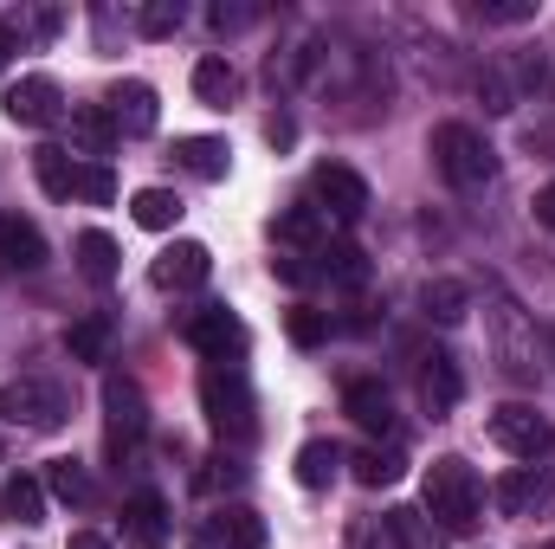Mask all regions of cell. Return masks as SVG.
<instances>
[{
	"label": "cell",
	"instance_id": "28",
	"mask_svg": "<svg viewBox=\"0 0 555 549\" xmlns=\"http://www.w3.org/2000/svg\"><path fill=\"white\" fill-rule=\"evenodd\" d=\"M117 259H124V253H117L111 233H98V227L78 233V272L91 278V284H111V278H117Z\"/></svg>",
	"mask_w": 555,
	"mask_h": 549
},
{
	"label": "cell",
	"instance_id": "46",
	"mask_svg": "<svg viewBox=\"0 0 555 549\" xmlns=\"http://www.w3.org/2000/svg\"><path fill=\"white\" fill-rule=\"evenodd\" d=\"M543 549H555V537H550V544H543Z\"/></svg>",
	"mask_w": 555,
	"mask_h": 549
},
{
	"label": "cell",
	"instance_id": "47",
	"mask_svg": "<svg viewBox=\"0 0 555 549\" xmlns=\"http://www.w3.org/2000/svg\"><path fill=\"white\" fill-rule=\"evenodd\" d=\"M550 349H555V336H550Z\"/></svg>",
	"mask_w": 555,
	"mask_h": 549
},
{
	"label": "cell",
	"instance_id": "33",
	"mask_svg": "<svg viewBox=\"0 0 555 549\" xmlns=\"http://www.w3.org/2000/svg\"><path fill=\"white\" fill-rule=\"evenodd\" d=\"M317 259H323V278H336V284H362V278H369L362 246H349V240H343V246H323Z\"/></svg>",
	"mask_w": 555,
	"mask_h": 549
},
{
	"label": "cell",
	"instance_id": "24",
	"mask_svg": "<svg viewBox=\"0 0 555 549\" xmlns=\"http://www.w3.org/2000/svg\"><path fill=\"white\" fill-rule=\"evenodd\" d=\"M194 98H201L207 111H227V104L240 98V72H233L227 59H201V65H194Z\"/></svg>",
	"mask_w": 555,
	"mask_h": 549
},
{
	"label": "cell",
	"instance_id": "2",
	"mask_svg": "<svg viewBox=\"0 0 555 549\" xmlns=\"http://www.w3.org/2000/svg\"><path fill=\"white\" fill-rule=\"evenodd\" d=\"M433 168H439L459 194H472V188H491L498 149L478 137L472 124H439V130H433Z\"/></svg>",
	"mask_w": 555,
	"mask_h": 549
},
{
	"label": "cell",
	"instance_id": "10",
	"mask_svg": "<svg viewBox=\"0 0 555 549\" xmlns=\"http://www.w3.org/2000/svg\"><path fill=\"white\" fill-rule=\"evenodd\" d=\"M7 117H13L20 130H46V124L65 117V91H59L46 72H33V78H20V85L7 91Z\"/></svg>",
	"mask_w": 555,
	"mask_h": 549
},
{
	"label": "cell",
	"instance_id": "4",
	"mask_svg": "<svg viewBox=\"0 0 555 549\" xmlns=\"http://www.w3.org/2000/svg\"><path fill=\"white\" fill-rule=\"evenodd\" d=\"M65 388L59 382H39V375H26V382H7L0 388V426H26V433H52V426H65Z\"/></svg>",
	"mask_w": 555,
	"mask_h": 549
},
{
	"label": "cell",
	"instance_id": "30",
	"mask_svg": "<svg viewBox=\"0 0 555 549\" xmlns=\"http://www.w3.org/2000/svg\"><path fill=\"white\" fill-rule=\"evenodd\" d=\"M336 465H343V452H336L330 439H304V446H297V485L323 491V485L336 478Z\"/></svg>",
	"mask_w": 555,
	"mask_h": 549
},
{
	"label": "cell",
	"instance_id": "18",
	"mask_svg": "<svg viewBox=\"0 0 555 549\" xmlns=\"http://www.w3.org/2000/svg\"><path fill=\"white\" fill-rule=\"evenodd\" d=\"M272 240L291 246V253H323V246H330V220H323L310 201H297V207H284L272 220Z\"/></svg>",
	"mask_w": 555,
	"mask_h": 549
},
{
	"label": "cell",
	"instance_id": "45",
	"mask_svg": "<svg viewBox=\"0 0 555 549\" xmlns=\"http://www.w3.org/2000/svg\"><path fill=\"white\" fill-rule=\"evenodd\" d=\"M65 549H111V544H104L98 531H78V537H72V544H65Z\"/></svg>",
	"mask_w": 555,
	"mask_h": 549
},
{
	"label": "cell",
	"instance_id": "15",
	"mask_svg": "<svg viewBox=\"0 0 555 549\" xmlns=\"http://www.w3.org/2000/svg\"><path fill=\"white\" fill-rule=\"evenodd\" d=\"M459 395H465V375H459V362L446 356V349H433V356H420V401L433 420H446V413L459 408Z\"/></svg>",
	"mask_w": 555,
	"mask_h": 549
},
{
	"label": "cell",
	"instance_id": "37",
	"mask_svg": "<svg viewBox=\"0 0 555 549\" xmlns=\"http://www.w3.org/2000/svg\"><path fill=\"white\" fill-rule=\"evenodd\" d=\"M323 336H330V317H323V310H310V304H297V310H291V343H304V349H310V343H323Z\"/></svg>",
	"mask_w": 555,
	"mask_h": 549
},
{
	"label": "cell",
	"instance_id": "9",
	"mask_svg": "<svg viewBox=\"0 0 555 549\" xmlns=\"http://www.w3.org/2000/svg\"><path fill=\"white\" fill-rule=\"evenodd\" d=\"M491 505L504 518H543V511H555V478H543L537 465H517L491 485Z\"/></svg>",
	"mask_w": 555,
	"mask_h": 549
},
{
	"label": "cell",
	"instance_id": "19",
	"mask_svg": "<svg viewBox=\"0 0 555 549\" xmlns=\"http://www.w3.org/2000/svg\"><path fill=\"white\" fill-rule=\"evenodd\" d=\"M124 537H130L137 549L168 544V505H162L155 491H137V498L124 505Z\"/></svg>",
	"mask_w": 555,
	"mask_h": 549
},
{
	"label": "cell",
	"instance_id": "40",
	"mask_svg": "<svg viewBox=\"0 0 555 549\" xmlns=\"http://www.w3.org/2000/svg\"><path fill=\"white\" fill-rule=\"evenodd\" d=\"M530 214H537V227H555V181H550V188H537Z\"/></svg>",
	"mask_w": 555,
	"mask_h": 549
},
{
	"label": "cell",
	"instance_id": "29",
	"mask_svg": "<svg viewBox=\"0 0 555 549\" xmlns=\"http://www.w3.org/2000/svg\"><path fill=\"white\" fill-rule=\"evenodd\" d=\"M130 220L149 227V233H168V227L181 220V201H175L168 188H137V194H130Z\"/></svg>",
	"mask_w": 555,
	"mask_h": 549
},
{
	"label": "cell",
	"instance_id": "16",
	"mask_svg": "<svg viewBox=\"0 0 555 549\" xmlns=\"http://www.w3.org/2000/svg\"><path fill=\"white\" fill-rule=\"evenodd\" d=\"M0 266L7 272H39L46 266V233L20 214H0Z\"/></svg>",
	"mask_w": 555,
	"mask_h": 549
},
{
	"label": "cell",
	"instance_id": "32",
	"mask_svg": "<svg viewBox=\"0 0 555 549\" xmlns=\"http://www.w3.org/2000/svg\"><path fill=\"white\" fill-rule=\"evenodd\" d=\"M401 472H408V459H401L395 446H388V452H382V446H369V452H356V478H362V485H395Z\"/></svg>",
	"mask_w": 555,
	"mask_h": 549
},
{
	"label": "cell",
	"instance_id": "23",
	"mask_svg": "<svg viewBox=\"0 0 555 549\" xmlns=\"http://www.w3.org/2000/svg\"><path fill=\"white\" fill-rule=\"evenodd\" d=\"M72 149L78 155H111L117 149V124H111L104 104H78L72 111Z\"/></svg>",
	"mask_w": 555,
	"mask_h": 549
},
{
	"label": "cell",
	"instance_id": "17",
	"mask_svg": "<svg viewBox=\"0 0 555 549\" xmlns=\"http://www.w3.org/2000/svg\"><path fill=\"white\" fill-rule=\"evenodd\" d=\"M207 544L214 549H266V518L246 505H220L207 518Z\"/></svg>",
	"mask_w": 555,
	"mask_h": 549
},
{
	"label": "cell",
	"instance_id": "3",
	"mask_svg": "<svg viewBox=\"0 0 555 549\" xmlns=\"http://www.w3.org/2000/svg\"><path fill=\"white\" fill-rule=\"evenodd\" d=\"M201 408L214 420V433L220 439H253V388H246V375L240 369H227V362H214L207 375H201Z\"/></svg>",
	"mask_w": 555,
	"mask_h": 549
},
{
	"label": "cell",
	"instance_id": "26",
	"mask_svg": "<svg viewBox=\"0 0 555 549\" xmlns=\"http://www.w3.org/2000/svg\"><path fill=\"white\" fill-rule=\"evenodd\" d=\"M362 549H426V531H420L414 511H388L382 524L362 531Z\"/></svg>",
	"mask_w": 555,
	"mask_h": 549
},
{
	"label": "cell",
	"instance_id": "42",
	"mask_svg": "<svg viewBox=\"0 0 555 549\" xmlns=\"http://www.w3.org/2000/svg\"><path fill=\"white\" fill-rule=\"evenodd\" d=\"M266 137H272L278 149H291V137H297V124H291V117H272V124H266Z\"/></svg>",
	"mask_w": 555,
	"mask_h": 549
},
{
	"label": "cell",
	"instance_id": "36",
	"mask_svg": "<svg viewBox=\"0 0 555 549\" xmlns=\"http://www.w3.org/2000/svg\"><path fill=\"white\" fill-rule=\"evenodd\" d=\"M78 201H117V175L104 168V162H91V168H78Z\"/></svg>",
	"mask_w": 555,
	"mask_h": 549
},
{
	"label": "cell",
	"instance_id": "8",
	"mask_svg": "<svg viewBox=\"0 0 555 549\" xmlns=\"http://www.w3.org/2000/svg\"><path fill=\"white\" fill-rule=\"evenodd\" d=\"M181 336H188V343H194L207 362H227V369L246 356V323H240L227 304H207V310H194V317L181 323Z\"/></svg>",
	"mask_w": 555,
	"mask_h": 549
},
{
	"label": "cell",
	"instance_id": "21",
	"mask_svg": "<svg viewBox=\"0 0 555 549\" xmlns=\"http://www.w3.org/2000/svg\"><path fill=\"white\" fill-rule=\"evenodd\" d=\"M175 162H181L188 175H201V181H227L233 149H227L220 137H181V142H175Z\"/></svg>",
	"mask_w": 555,
	"mask_h": 549
},
{
	"label": "cell",
	"instance_id": "44",
	"mask_svg": "<svg viewBox=\"0 0 555 549\" xmlns=\"http://www.w3.org/2000/svg\"><path fill=\"white\" fill-rule=\"evenodd\" d=\"M13 52H20V39H13V26L0 20V72H7V59H13Z\"/></svg>",
	"mask_w": 555,
	"mask_h": 549
},
{
	"label": "cell",
	"instance_id": "6",
	"mask_svg": "<svg viewBox=\"0 0 555 549\" xmlns=\"http://www.w3.org/2000/svg\"><path fill=\"white\" fill-rule=\"evenodd\" d=\"M485 433H491V439H498L511 459H530V465L555 452V426H550L537 408H530V401H504V408L485 420Z\"/></svg>",
	"mask_w": 555,
	"mask_h": 549
},
{
	"label": "cell",
	"instance_id": "38",
	"mask_svg": "<svg viewBox=\"0 0 555 549\" xmlns=\"http://www.w3.org/2000/svg\"><path fill=\"white\" fill-rule=\"evenodd\" d=\"M478 91H485V111H517V91H511V78H504L498 65L478 78Z\"/></svg>",
	"mask_w": 555,
	"mask_h": 549
},
{
	"label": "cell",
	"instance_id": "1",
	"mask_svg": "<svg viewBox=\"0 0 555 549\" xmlns=\"http://www.w3.org/2000/svg\"><path fill=\"white\" fill-rule=\"evenodd\" d=\"M420 498H426V518H439V531H472L485 511V485L465 459H433Z\"/></svg>",
	"mask_w": 555,
	"mask_h": 549
},
{
	"label": "cell",
	"instance_id": "39",
	"mask_svg": "<svg viewBox=\"0 0 555 549\" xmlns=\"http://www.w3.org/2000/svg\"><path fill=\"white\" fill-rule=\"evenodd\" d=\"M207 20H214V33H240V26H253V7H227V0H220Z\"/></svg>",
	"mask_w": 555,
	"mask_h": 549
},
{
	"label": "cell",
	"instance_id": "34",
	"mask_svg": "<svg viewBox=\"0 0 555 549\" xmlns=\"http://www.w3.org/2000/svg\"><path fill=\"white\" fill-rule=\"evenodd\" d=\"M181 20H188V7H181V0H149V7L137 13L142 39H168V33H181Z\"/></svg>",
	"mask_w": 555,
	"mask_h": 549
},
{
	"label": "cell",
	"instance_id": "25",
	"mask_svg": "<svg viewBox=\"0 0 555 549\" xmlns=\"http://www.w3.org/2000/svg\"><path fill=\"white\" fill-rule=\"evenodd\" d=\"M33 175H39V188H46L52 201H72V194H78V162H72L65 149H52V142L33 149Z\"/></svg>",
	"mask_w": 555,
	"mask_h": 549
},
{
	"label": "cell",
	"instance_id": "35",
	"mask_svg": "<svg viewBox=\"0 0 555 549\" xmlns=\"http://www.w3.org/2000/svg\"><path fill=\"white\" fill-rule=\"evenodd\" d=\"M472 13L485 26H524V20H537V0H478Z\"/></svg>",
	"mask_w": 555,
	"mask_h": 549
},
{
	"label": "cell",
	"instance_id": "14",
	"mask_svg": "<svg viewBox=\"0 0 555 549\" xmlns=\"http://www.w3.org/2000/svg\"><path fill=\"white\" fill-rule=\"evenodd\" d=\"M343 408H349V420H356L362 433H375V439H395V426H401V420H395V395H388L382 382H369V375L343 388Z\"/></svg>",
	"mask_w": 555,
	"mask_h": 549
},
{
	"label": "cell",
	"instance_id": "20",
	"mask_svg": "<svg viewBox=\"0 0 555 549\" xmlns=\"http://www.w3.org/2000/svg\"><path fill=\"white\" fill-rule=\"evenodd\" d=\"M111 343H117V323H111L104 310H91V317H78V323L65 330L72 362H111Z\"/></svg>",
	"mask_w": 555,
	"mask_h": 549
},
{
	"label": "cell",
	"instance_id": "11",
	"mask_svg": "<svg viewBox=\"0 0 555 549\" xmlns=\"http://www.w3.org/2000/svg\"><path fill=\"white\" fill-rule=\"evenodd\" d=\"M104 426H111V446H137L149 433V401L130 375H111L104 382Z\"/></svg>",
	"mask_w": 555,
	"mask_h": 549
},
{
	"label": "cell",
	"instance_id": "5",
	"mask_svg": "<svg viewBox=\"0 0 555 549\" xmlns=\"http://www.w3.org/2000/svg\"><path fill=\"white\" fill-rule=\"evenodd\" d=\"M491 349H498V369L511 382H537V369H543L537 362V330L511 297H491Z\"/></svg>",
	"mask_w": 555,
	"mask_h": 549
},
{
	"label": "cell",
	"instance_id": "43",
	"mask_svg": "<svg viewBox=\"0 0 555 549\" xmlns=\"http://www.w3.org/2000/svg\"><path fill=\"white\" fill-rule=\"evenodd\" d=\"M278 278H291V284H304V278H310V266H304V259H278Z\"/></svg>",
	"mask_w": 555,
	"mask_h": 549
},
{
	"label": "cell",
	"instance_id": "13",
	"mask_svg": "<svg viewBox=\"0 0 555 549\" xmlns=\"http://www.w3.org/2000/svg\"><path fill=\"white\" fill-rule=\"evenodd\" d=\"M104 111H111L117 137H149V130L162 124V104H155V91H149L142 78H124V85L104 98Z\"/></svg>",
	"mask_w": 555,
	"mask_h": 549
},
{
	"label": "cell",
	"instance_id": "22",
	"mask_svg": "<svg viewBox=\"0 0 555 549\" xmlns=\"http://www.w3.org/2000/svg\"><path fill=\"white\" fill-rule=\"evenodd\" d=\"M0 518H7V524H39V518H46V478H33V472L7 478V485H0Z\"/></svg>",
	"mask_w": 555,
	"mask_h": 549
},
{
	"label": "cell",
	"instance_id": "7",
	"mask_svg": "<svg viewBox=\"0 0 555 549\" xmlns=\"http://www.w3.org/2000/svg\"><path fill=\"white\" fill-rule=\"evenodd\" d=\"M310 207H317L323 220H362V214H369V181H362L356 168H343V162H323V168L310 175Z\"/></svg>",
	"mask_w": 555,
	"mask_h": 549
},
{
	"label": "cell",
	"instance_id": "12",
	"mask_svg": "<svg viewBox=\"0 0 555 549\" xmlns=\"http://www.w3.org/2000/svg\"><path fill=\"white\" fill-rule=\"evenodd\" d=\"M207 272H214V253H207L201 240H175V246H162V253H155L149 284H155V291H194Z\"/></svg>",
	"mask_w": 555,
	"mask_h": 549
},
{
	"label": "cell",
	"instance_id": "27",
	"mask_svg": "<svg viewBox=\"0 0 555 549\" xmlns=\"http://www.w3.org/2000/svg\"><path fill=\"white\" fill-rule=\"evenodd\" d=\"M420 310H426L433 323H465V310H472V291H465L459 278H433V284L420 291Z\"/></svg>",
	"mask_w": 555,
	"mask_h": 549
},
{
	"label": "cell",
	"instance_id": "31",
	"mask_svg": "<svg viewBox=\"0 0 555 549\" xmlns=\"http://www.w3.org/2000/svg\"><path fill=\"white\" fill-rule=\"evenodd\" d=\"M46 491L65 498V505H91V472H85L78 459H52V465H46Z\"/></svg>",
	"mask_w": 555,
	"mask_h": 549
},
{
	"label": "cell",
	"instance_id": "41",
	"mask_svg": "<svg viewBox=\"0 0 555 549\" xmlns=\"http://www.w3.org/2000/svg\"><path fill=\"white\" fill-rule=\"evenodd\" d=\"M220 478H227V485H240V478H246V472H240V459H214V472H207V485H220Z\"/></svg>",
	"mask_w": 555,
	"mask_h": 549
}]
</instances>
